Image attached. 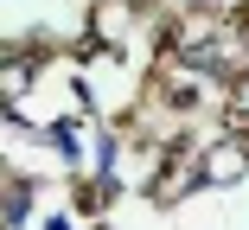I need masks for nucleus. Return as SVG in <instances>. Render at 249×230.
<instances>
[{
    "instance_id": "1",
    "label": "nucleus",
    "mask_w": 249,
    "mask_h": 230,
    "mask_svg": "<svg viewBox=\"0 0 249 230\" xmlns=\"http://www.w3.org/2000/svg\"><path fill=\"white\" fill-rule=\"evenodd\" d=\"M77 211H103V186H89V179H83V186H77Z\"/></svg>"
},
{
    "instance_id": "2",
    "label": "nucleus",
    "mask_w": 249,
    "mask_h": 230,
    "mask_svg": "<svg viewBox=\"0 0 249 230\" xmlns=\"http://www.w3.org/2000/svg\"><path fill=\"white\" fill-rule=\"evenodd\" d=\"M230 128H236V154H243V160H249V115H243V109H236V115H230Z\"/></svg>"
}]
</instances>
